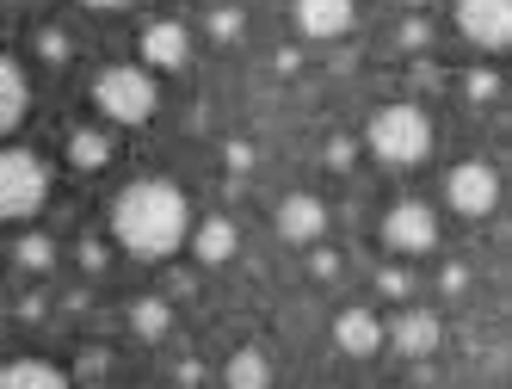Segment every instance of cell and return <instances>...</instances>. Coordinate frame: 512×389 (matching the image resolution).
Segmentation results:
<instances>
[{"instance_id":"cell-1","label":"cell","mask_w":512,"mask_h":389,"mask_svg":"<svg viewBox=\"0 0 512 389\" xmlns=\"http://www.w3.org/2000/svg\"><path fill=\"white\" fill-rule=\"evenodd\" d=\"M186 235H192V198L173 180H130L112 198V241L130 260L161 266L186 247Z\"/></svg>"},{"instance_id":"cell-2","label":"cell","mask_w":512,"mask_h":389,"mask_svg":"<svg viewBox=\"0 0 512 389\" xmlns=\"http://www.w3.org/2000/svg\"><path fill=\"white\" fill-rule=\"evenodd\" d=\"M364 149H371L383 167H420L432 155V118L408 99L377 105L371 124H364Z\"/></svg>"},{"instance_id":"cell-3","label":"cell","mask_w":512,"mask_h":389,"mask_svg":"<svg viewBox=\"0 0 512 389\" xmlns=\"http://www.w3.org/2000/svg\"><path fill=\"white\" fill-rule=\"evenodd\" d=\"M93 105H99V118H105V124H118V130L149 124V118L161 112L155 68H136V62H112V68H99V75H93Z\"/></svg>"},{"instance_id":"cell-4","label":"cell","mask_w":512,"mask_h":389,"mask_svg":"<svg viewBox=\"0 0 512 389\" xmlns=\"http://www.w3.org/2000/svg\"><path fill=\"white\" fill-rule=\"evenodd\" d=\"M50 204V161L38 149H0V223H31Z\"/></svg>"},{"instance_id":"cell-5","label":"cell","mask_w":512,"mask_h":389,"mask_svg":"<svg viewBox=\"0 0 512 389\" xmlns=\"http://www.w3.org/2000/svg\"><path fill=\"white\" fill-rule=\"evenodd\" d=\"M383 247L395 260H420L438 247V210L426 198H395L383 210Z\"/></svg>"},{"instance_id":"cell-6","label":"cell","mask_w":512,"mask_h":389,"mask_svg":"<svg viewBox=\"0 0 512 389\" xmlns=\"http://www.w3.org/2000/svg\"><path fill=\"white\" fill-rule=\"evenodd\" d=\"M445 204L457 210V217H469V223L494 217V210H500V167H488V161H457L445 173Z\"/></svg>"},{"instance_id":"cell-7","label":"cell","mask_w":512,"mask_h":389,"mask_svg":"<svg viewBox=\"0 0 512 389\" xmlns=\"http://www.w3.org/2000/svg\"><path fill=\"white\" fill-rule=\"evenodd\" d=\"M451 19L475 50H506L512 44V0H451Z\"/></svg>"},{"instance_id":"cell-8","label":"cell","mask_w":512,"mask_h":389,"mask_svg":"<svg viewBox=\"0 0 512 389\" xmlns=\"http://www.w3.org/2000/svg\"><path fill=\"white\" fill-rule=\"evenodd\" d=\"M383 346H395L408 365H420V359H432V352L445 346V322H438L432 309H414V303H408L395 322H383Z\"/></svg>"},{"instance_id":"cell-9","label":"cell","mask_w":512,"mask_h":389,"mask_svg":"<svg viewBox=\"0 0 512 389\" xmlns=\"http://www.w3.org/2000/svg\"><path fill=\"white\" fill-rule=\"evenodd\" d=\"M142 68H155V75H179V68L192 62V31L179 25V19H155V25H142Z\"/></svg>"},{"instance_id":"cell-10","label":"cell","mask_w":512,"mask_h":389,"mask_svg":"<svg viewBox=\"0 0 512 389\" xmlns=\"http://www.w3.org/2000/svg\"><path fill=\"white\" fill-rule=\"evenodd\" d=\"M290 19H297L303 38L315 44H334L358 25V0H290Z\"/></svg>"},{"instance_id":"cell-11","label":"cell","mask_w":512,"mask_h":389,"mask_svg":"<svg viewBox=\"0 0 512 389\" xmlns=\"http://www.w3.org/2000/svg\"><path fill=\"white\" fill-rule=\"evenodd\" d=\"M334 346L346 352V359H377V352H383V315L364 309V303L340 309L334 315Z\"/></svg>"},{"instance_id":"cell-12","label":"cell","mask_w":512,"mask_h":389,"mask_svg":"<svg viewBox=\"0 0 512 389\" xmlns=\"http://www.w3.org/2000/svg\"><path fill=\"white\" fill-rule=\"evenodd\" d=\"M278 235L284 241H297V247H315L327 235V204L315 192H290L278 198Z\"/></svg>"},{"instance_id":"cell-13","label":"cell","mask_w":512,"mask_h":389,"mask_svg":"<svg viewBox=\"0 0 512 389\" xmlns=\"http://www.w3.org/2000/svg\"><path fill=\"white\" fill-rule=\"evenodd\" d=\"M186 247H192V260H198V266H229V260H235V247H241V229H235L229 217H204V223H192Z\"/></svg>"},{"instance_id":"cell-14","label":"cell","mask_w":512,"mask_h":389,"mask_svg":"<svg viewBox=\"0 0 512 389\" xmlns=\"http://www.w3.org/2000/svg\"><path fill=\"white\" fill-rule=\"evenodd\" d=\"M25 112H31V81H25V68L0 50V143L25 124Z\"/></svg>"},{"instance_id":"cell-15","label":"cell","mask_w":512,"mask_h":389,"mask_svg":"<svg viewBox=\"0 0 512 389\" xmlns=\"http://www.w3.org/2000/svg\"><path fill=\"white\" fill-rule=\"evenodd\" d=\"M68 371L56 359H7L0 365V389H62Z\"/></svg>"},{"instance_id":"cell-16","label":"cell","mask_w":512,"mask_h":389,"mask_svg":"<svg viewBox=\"0 0 512 389\" xmlns=\"http://www.w3.org/2000/svg\"><path fill=\"white\" fill-rule=\"evenodd\" d=\"M112 155H118L112 130H68V167H75V173H99Z\"/></svg>"},{"instance_id":"cell-17","label":"cell","mask_w":512,"mask_h":389,"mask_svg":"<svg viewBox=\"0 0 512 389\" xmlns=\"http://www.w3.org/2000/svg\"><path fill=\"white\" fill-rule=\"evenodd\" d=\"M223 383H235V389H266V383H272L266 346H235V352H229V365H223Z\"/></svg>"},{"instance_id":"cell-18","label":"cell","mask_w":512,"mask_h":389,"mask_svg":"<svg viewBox=\"0 0 512 389\" xmlns=\"http://www.w3.org/2000/svg\"><path fill=\"white\" fill-rule=\"evenodd\" d=\"M130 328H136L142 340H167V334H173V303H167V297H136V303H130Z\"/></svg>"},{"instance_id":"cell-19","label":"cell","mask_w":512,"mask_h":389,"mask_svg":"<svg viewBox=\"0 0 512 389\" xmlns=\"http://www.w3.org/2000/svg\"><path fill=\"white\" fill-rule=\"evenodd\" d=\"M204 31H210V38H216V44H235V38H241V31H247V13L235 7V0H216V7L204 13Z\"/></svg>"},{"instance_id":"cell-20","label":"cell","mask_w":512,"mask_h":389,"mask_svg":"<svg viewBox=\"0 0 512 389\" xmlns=\"http://www.w3.org/2000/svg\"><path fill=\"white\" fill-rule=\"evenodd\" d=\"M13 260H19L25 272H50V266H56V241L31 229V235H19V241H13Z\"/></svg>"},{"instance_id":"cell-21","label":"cell","mask_w":512,"mask_h":389,"mask_svg":"<svg viewBox=\"0 0 512 389\" xmlns=\"http://www.w3.org/2000/svg\"><path fill=\"white\" fill-rule=\"evenodd\" d=\"M463 99L469 105H494L500 99V75H494V68H469V75H463Z\"/></svg>"},{"instance_id":"cell-22","label":"cell","mask_w":512,"mask_h":389,"mask_svg":"<svg viewBox=\"0 0 512 389\" xmlns=\"http://www.w3.org/2000/svg\"><path fill=\"white\" fill-rule=\"evenodd\" d=\"M68 377L105 383V377H112V352H105V346H81V359H75V371H68Z\"/></svg>"},{"instance_id":"cell-23","label":"cell","mask_w":512,"mask_h":389,"mask_svg":"<svg viewBox=\"0 0 512 389\" xmlns=\"http://www.w3.org/2000/svg\"><path fill=\"white\" fill-rule=\"evenodd\" d=\"M38 56H44L50 68H62L68 56H75V38H68L62 25H44V31H38Z\"/></svg>"},{"instance_id":"cell-24","label":"cell","mask_w":512,"mask_h":389,"mask_svg":"<svg viewBox=\"0 0 512 389\" xmlns=\"http://www.w3.org/2000/svg\"><path fill=\"white\" fill-rule=\"evenodd\" d=\"M377 291H383L389 303H408V297H414V272H408V266H383V272H377Z\"/></svg>"},{"instance_id":"cell-25","label":"cell","mask_w":512,"mask_h":389,"mask_svg":"<svg viewBox=\"0 0 512 389\" xmlns=\"http://www.w3.org/2000/svg\"><path fill=\"white\" fill-rule=\"evenodd\" d=\"M327 167H334V173H352V161H358V143H352V136H327V155H321Z\"/></svg>"},{"instance_id":"cell-26","label":"cell","mask_w":512,"mask_h":389,"mask_svg":"<svg viewBox=\"0 0 512 389\" xmlns=\"http://www.w3.org/2000/svg\"><path fill=\"white\" fill-rule=\"evenodd\" d=\"M75 260H81V272H93V278H99V272H105V260H112V254H105V241H99V235H87V241L75 247Z\"/></svg>"},{"instance_id":"cell-27","label":"cell","mask_w":512,"mask_h":389,"mask_svg":"<svg viewBox=\"0 0 512 389\" xmlns=\"http://www.w3.org/2000/svg\"><path fill=\"white\" fill-rule=\"evenodd\" d=\"M438 291H445V297H463V291H469V266H463V260H451L445 272H438Z\"/></svg>"},{"instance_id":"cell-28","label":"cell","mask_w":512,"mask_h":389,"mask_svg":"<svg viewBox=\"0 0 512 389\" xmlns=\"http://www.w3.org/2000/svg\"><path fill=\"white\" fill-rule=\"evenodd\" d=\"M309 272H315V278H340V254H334V247H321V241H315V254H309Z\"/></svg>"},{"instance_id":"cell-29","label":"cell","mask_w":512,"mask_h":389,"mask_svg":"<svg viewBox=\"0 0 512 389\" xmlns=\"http://www.w3.org/2000/svg\"><path fill=\"white\" fill-rule=\"evenodd\" d=\"M401 50H426V19H408V25H401Z\"/></svg>"},{"instance_id":"cell-30","label":"cell","mask_w":512,"mask_h":389,"mask_svg":"<svg viewBox=\"0 0 512 389\" xmlns=\"http://www.w3.org/2000/svg\"><path fill=\"white\" fill-rule=\"evenodd\" d=\"M223 155H229V173H247V167H253V149H247V143H229Z\"/></svg>"},{"instance_id":"cell-31","label":"cell","mask_w":512,"mask_h":389,"mask_svg":"<svg viewBox=\"0 0 512 389\" xmlns=\"http://www.w3.org/2000/svg\"><path fill=\"white\" fill-rule=\"evenodd\" d=\"M173 377H179V383H204V365H198V359H186V365H179Z\"/></svg>"},{"instance_id":"cell-32","label":"cell","mask_w":512,"mask_h":389,"mask_svg":"<svg viewBox=\"0 0 512 389\" xmlns=\"http://www.w3.org/2000/svg\"><path fill=\"white\" fill-rule=\"evenodd\" d=\"M81 7H93V13H124L130 0H81Z\"/></svg>"}]
</instances>
